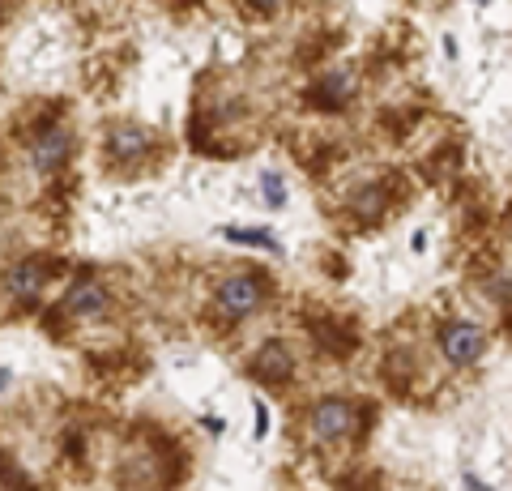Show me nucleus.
<instances>
[{"mask_svg":"<svg viewBox=\"0 0 512 491\" xmlns=\"http://www.w3.org/2000/svg\"><path fill=\"white\" fill-rule=\"evenodd\" d=\"M265 299H269V282L261 274H252V269H235V274L218 282L214 308H218V316H227V321H244V316L265 308Z\"/></svg>","mask_w":512,"mask_h":491,"instance_id":"nucleus-1","label":"nucleus"},{"mask_svg":"<svg viewBox=\"0 0 512 491\" xmlns=\"http://www.w3.org/2000/svg\"><path fill=\"white\" fill-rule=\"evenodd\" d=\"M436 351H440V359L448 363V368L470 372L487 355V329L478 321H444L440 334H436Z\"/></svg>","mask_w":512,"mask_h":491,"instance_id":"nucleus-2","label":"nucleus"},{"mask_svg":"<svg viewBox=\"0 0 512 491\" xmlns=\"http://www.w3.org/2000/svg\"><path fill=\"white\" fill-rule=\"evenodd\" d=\"M363 427V410L350 402V398H329V402H316L312 415H308V436L320 440V445H342Z\"/></svg>","mask_w":512,"mask_h":491,"instance_id":"nucleus-3","label":"nucleus"},{"mask_svg":"<svg viewBox=\"0 0 512 491\" xmlns=\"http://www.w3.org/2000/svg\"><path fill=\"white\" fill-rule=\"evenodd\" d=\"M69 154H73L69 129H64V124H43L35 146H30V163H35L39 176H56V171L69 163Z\"/></svg>","mask_w":512,"mask_h":491,"instance_id":"nucleus-4","label":"nucleus"},{"mask_svg":"<svg viewBox=\"0 0 512 491\" xmlns=\"http://www.w3.org/2000/svg\"><path fill=\"white\" fill-rule=\"evenodd\" d=\"M64 312L73 316V321H99L107 316V287L99 278H77L69 291H64Z\"/></svg>","mask_w":512,"mask_h":491,"instance_id":"nucleus-5","label":"nucleus"},{"mask_svg":"<svg viewBox=\"0 0 512 491\" xmlns=\"http://www.w3.org/2000/svg\"><path fill=\"white\" fill-rule=\"evenodd\" d=\"M107 154L116 158V163H141V158L154 154V133L146 124H116V129L107 133Z\"/></svg>","mask_w":512,"mask_h":491,"instance_id":"nucleus-6","label":"nucleus"},{"mask_svg":"<svg viewBox=\"0 0 512 491\" xmlns=\"http://www.w3.org/2000/svg\"><path fill=\"white\" fill-rule=\"evenodd\" d=\"M43 287H47V269H43V265H35V261H22V265L9 274V291L18 295L22 304H35Z\"/></svg>","mask_w":512,"mask_h":491,"instance_id":"nucleus-7","label":"nucleus"},{"mask_svg":"<svg viewBox=\"0 0 512 491\" xmlns=\"http://www.w3.org/2000/svg\"><path fill=\"white\" fill-rule=\"evenodd\" d=\"M248 5H252V9H261V13H274L282 0H248Z\"/></svg>","mask_w":512,"mask_h":491,"instance_id":"nucleus-8","label":"nucleus"}]
</instances>
